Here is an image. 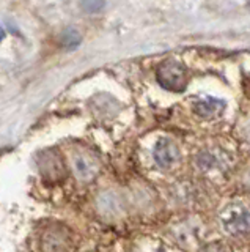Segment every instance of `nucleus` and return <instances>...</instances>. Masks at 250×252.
<instances>
[{
    "mask_svg": "<svg viewBox=\"0 0 250 252\" xmlns=\"http://www.w3.org/2000/svg\"><path fill=\"white\" fill-rule=\"evenodd\" d=\"M219 220L223 230L231 236L250 233V207L242 202H231L221 210Z\"/></svg>",
    "mask_w": 250,
    "mask_h": 252,
    "instance_id": "obj_1",
    "label": "nucleus"
},
{
    "mask_svg": "<svg viewBox=\"0 0 250 252\" xmlns=\"http://www.w3.org/2000/svg\"><path fill=\"white\" fill-rule=\"evenodd\" d=\"M156 79L162 89L168 92H184L189 81L187 68L178 60H166L162 62L158 71H156Z\"/></svg>",
    "mask_w": 250,
    "mask_h": 252,
    "instance_id": "obj_2",
    "label": "nucleus"
},
{
    "mask_svg": "<svg viewBox=\"0 0 250 252\" xmlns=\"http://www.w3.org/2000/svg\"><path fill=\"white\" fill-rule=\"evenodd\" d=\"M153 159L161 169H170L179 159V150L176 144L168 137H161L156 140L153 148Z\"/></svg>",
    "mask_w": 250,
    "mask_h": 252,
    "instance_id": "obj_3",
    "label": "nucleus"
},
{
    "mask_svg": "<svg viewBox=\"0 0 250 252\" xmlns=\"http://www.w3.org/2000/svg\"><path fill=\"white\" fill-rule=\"evenodd\" d=\"M44 252H69L71 251V238L68 236L65 228L54 227L49 228L43 236Z\"/></svg>",
    "mask_w": 250,
    "mask_h": 252,
    "instance_id": "obj_4",
    "label": "nucleus"
},
{
    "mask_svg": "<svg viewBox=\"0 0 250 252\" xmlns=\"http://www.w3.org/2000/svg\"><path fill=\"white\" fill-rule=\"evenodd\" d=\"M223 109H225V101L221 98L206 96V98H200L194 102V112L203 118L216 117L221 114Z\"/></svg>",
    "mask_w": 250,
    "mask_h": 252,
    "instance_id": "obj_5",
    "label": "nucleus"
},
{
    "mask_svg": "<svg viewBox=\"0 0 250 252\" xmlns=\"http://www.w3.org/2000/svg\"><path fill=\"white\" fill-rule=\"evenodd\" d=\"M74 172L81 181H90L95 178L98 172V165L91 158L85 155H79L74 158Z\"/></svg>",
    "mask_w": 250,
    "mask_h": 252,
    "instance_id": "obj_6",
    "label": "nucleus"
},
{
    "mask_svg": "<svg viewBox=\"0 0 250 252\" xmlns=\"http://www.w3.org/2000/svg\"><path fill=\"white\" fill-rule=\"evenodd\" d=\"M197 165L205 172L221 170L225 165V161L223 156H221V153H216L213 150H203L197 156Z\"/></svg>",
    "mask_w": 250,
    "mask_h": 252,
    "instance_id": "obj_7",
    "label": "nucleus"
},
{
    "mask_svg": "<svg viewBox=\"0 0 250 252\" xmlns=\"http://www.w3.org/2000/svg\"><path fill=\"white\" fill-rule=\"evenodd\" d=\"M98 203H99L101 211H104L109 215V213H116V210H118V205H120V200L113 192H104L103 195L99 197Z\"/></svg>",
    "mask_w": 250,
    "mask_h": 252,
    "instance_id": "obj_8",
    "label": "nucleus"
},
{
    "mask_svg": "<svg viewBox=\"0 0 250 252\" xmlns=\"http://www.w3.org/2000/svg\"><path fill=\"white\" fill-rule=\"evenodd\" d=\"M81 41H82L81 33L73 27L66 29L63 33H61V44H63V47H66V49H69V51L76 49V47L81 44Z\"/></svg>",
    "mask_w": 250,
    "mask_h": 252,
    "instance_id": "obj_9",
    "label": "nucleus"
},
{
    "mask_svg": "<svg viewBox=\"0 0 250 252\" xmlns=\"http://www.w3.org/2000/svg\"><path fill=\"white\" fill-rule=\"evenodd\" d=\"M82 10L88 14H96V13H101L106 8V2H96V0H93V2H82L81 3Z\"/></svg>",
    "mask_w": 250,
    "mask_h": 252,
    "instance_id": "obj_10",
    "label": "nucleus"
},
{
    "mask_svg": "<svg viewBox=\"0 0 250 252\" xmlns=\"http://www.w3.org/2000/svg\"><path fill=\"white\" fill-rule=\"evenodd\" d=\"M203 252H231V249L228 246H225L223 243H213L206 246Z\"/></svg>",
    "mask_w": 250,
    "mask_h": 252,
    "instance_id": "obj_11",
    "label": "nucleus"
},
{
    "mask_svg": "<svg viewBox=\"0 0 250 252\" xmlns=\"http://www.w3.org/2000/svg\"><path fill=\"white\" fill-rule=\"evenodd\" d=\"M3 38H5V30H3L2 27H0V41H2Z\"/></svg>",
    "mask_w": 250,
    "mask_h": 252,
    "instance_id": "obj_12",
    "label": "nucleus"
},
{
    "mask_svg": "<svg viewBox=\"0 0 250 252\" xmlns=\"http://www.w3.org/2000/svg\"><path fill=\"white\" fill-rule=\"evenodd\" d=\"M247 139H249V142H250V125L247 126Z\"/></svg>",
    "mask_w": 250,
    "mask_h": 252,
    "instance_id": "obj_13",
    "label": "nucleus"
}]
</instances>
